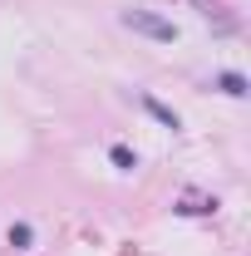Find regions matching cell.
I'll use <instances>...</instances> for the list:
<instances>
[{
  "label": "cell",
  "mask_w": 251,
  "mask_h": 256,
  "mask_svg": "<svg viewBox=\"0 0 251 256\" xmlns=\"http://www.w3.org/2000/svg\"><path fill=\"white\" fill-rule=\"evenodd\" d=\"M118 20H124V30H138V34H148V40H158V44H172L178 40V25L162 20V15H153V10H124Z\"/></svg>",
  "instance_id": "1"
},
{
  "label": "cell",
  "mask_w": 251,
  "mask_h": 256,
  "mask_svg": "<svg viewBox=\"0 0 251 256\" xmlns=\"http://www.w3.org/2000/svg\"><path fill=\"white\" fill-rule=\"evenodd\" d=\"M143 108H148V114H153V118H158L162 128H182V118H178V114H172L168 104H158L153 94H143Z\"/></svg>",
  "instance_id": "2"
},
{
  "label": "cell",
  "mask_w": 251,
  "mask_h": 256,
  "mask_svg": "<svg viewBox=\"0 0 251 256\" xmlns=\"http://www.w3.org/2000/svg\"><path fill=\"white\" fill-rule=\"evenodd\" d=\"M217 89H222V94H232V98H246V79L226 69V74H217Z\"/></svg>",
  "instance_id": "3"
},
{
  "label": "cell",
  "mask_w": 251,
  "mask_h": 256,
  "mask_svg": "<svg viewBox=\"0 0 251 256\" xmlns=\"http://www.w3.org/2000/svg\"><path fill=\"white\" fill-rule=\"evenodd\" d=\"M108 158L118 162V168H124V172H133V168H138V158H133V153H128L124 143H114V148H108Z\"/></svg>",
  "instance_id": "4"
},
{
  "label": "cell",
  "mask_w": 251,
  "mask_h": 256,
  "mask_svg": "<svg viewBox=\"0 0 251 256\" xmlns=\"http://www.w3.org/2000/svg\"><path fill=\"white\" fill-rule=\"evenodd\" d=\"M30 236H34V232H30L25 222H15V226H10V246H20V252H25V246H30Z\"/></svg>",
  "instance_id": "5"
}]
</instances>
